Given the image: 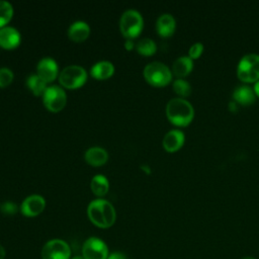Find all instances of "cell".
<instances>
[{"mask_svg":"<svg viewBox=\"0 0 259 259\" xmlns=\"http://www.w3.org/2000/svg\"><path fill=\"white\" fill-rule=\"evenodd\" d=\"M254 91H255V93H256L257 95H259V80H258V81H256V83H255Z\"/></svg>","mask_w":259,"mask_h":259,"instance_id":"obj_32","label":"cell"},{"mask_svg":"<svg viewBox=\"0 0 259 259\" xmlns=\"http://www.w3.org/2000/svg\"><path fill=\"white\" fill-rule=\"evenodd\" d=\"M184 143V134L179 130L169 131L163 138V147L168 152L178 150Z\"/></svg>","mask_w":259,"mask_h":259,"instance_id":"obj_15","label":"cell"},{"mask_svg":"<svg viewBox=\"0 0 259 259\" xmlns=\"http://www.w3.org/2000/svg\"><path fill=\"white\" fill-rule=\"evenodd\" d=\"M87 81L86 70L79 65H70L65 67L59 74L60 84L67 89H77Z\"/></svg>","mask_w":259,"mask_h":259,"instance_id":"obj_5","label":"cell"},{"mask_svg":"<svg viewBox=\"0 0 259 259\" xmlns=\"http://www.w3.org/2000/svg\"><path fill=\"white\" fill-rule=\"evenodd\" d=\"M107 259H127L126 255L123 254L122 252H118V251H115V252H112L108 255Z\"/></svg>","mask_w":259,"mask_h":259,"instance_id":"obj_28","label":"cell"},{"mask_svg":"<svg viewBox=\"0 0 259 259\" xmlns=\"http://www.w3.org/2000/svg\"><path fill=\"white\" fill-rule=\"evenodd\" d=\"M85 161L91 166H102L108 160V153L101 147H91L84 154Z\"/></svg>","mask_w":259,"mask_h":259,"instance_id":"obj_14","label":"cell"},{"mask_svg":"<svg viewBox=\"0 0 259 259\" xmlns=\"http://www.w3.org/2000/svg\"><path fill=\"white\" fill-rule=\"evenodd\" d=\"M0 211L5 215H13L18 211V206L15 202L7 200L0 204Z\"/></svg>","mask_w":259,"mask_h":259,"instance_id":"obj_26","label":"cell"},{"mask_svg":"<svg viewBox=\"0 0 259 259\" xmlns=\"http://www.w3.org/2000/svg\"><path fill=\"white\" fill-rule=\"evenodd\" d=\"M108 255L107 245L97 237L88 238L82 246V256L84 259H107Z\"/></svg>","mask_w":259,"mask_h":259,"instance_id":"obj_9","label":"cell"},{"mask_svg":"<svg viewBox=\"0 0 259 259\" xmlns=\"http://www.w3.org/2000/svg\"><path fill=\"white\" fill-rule=\"evenodd\" d=\"M41 97L44 105L52 112H58L62 110L67 103L66 92L62 87L58 85L48 86Z\"/></svg>","mask_w":259,"mask_h":259,"instance_id":"obj_7","label":"cell"},{"mask_svg":"<svg viewBox=\"0 0 259 259\" xmlns=\"http://www.w3.org/2000/svg\"><path fill=\"white\" fill-rule=\"evenodd\" d=\"M238 77L245 82L259 80V55L247 54L243 56L237 67Z\"/></svg>","mask_w":259,"mask_h":259,"instance_id":"obj_6","label":"cell"},{"mask_svg":"<svg viewBox=\"0 0 259 259\" xmlns=\"http://www.w3.org/2000/svg\"><path fill=\"white\" fill-rule=\"evenodd\" d=\"M5 255H6V251H5L4 247L0 244V259H4Z\"/></svg>","mask_w":259,"mask_h":259,"instance_id":"obj_31","label":"cell"},{"mask_svg":"<svg viewBox=\"0 0 259 259\" xmlns=\"http://www.w3.org/2000/svg\"><path fill=\"white\" fill-rule=\"evenodd\" d=\"M87 215L93 225L101 229L110 228L116 220L113 205L103 198L94 199L88 204Z\"/></svg>","mask_w":259,"mask_h":259,"instance_id":"obj_1","label":"cell"},{"mask_svg":"<svg viewBox=\"0 0 259 259\" xmlns=\"http://www.w3.org/2000/svg\"><path fill=\"white\" fill-rule=\"evenodd\" d=\"M144 26V19L142 14L135 10L128 9L122 13L119 20L120 32L126 39H133L137 37Z\"/></svg>","mask_w":259,"mask_h":259,"instance_id":"obj_3","label":"cell"},{"mask_svg":"<svg viewBox=\"0 0 259 259\" xmlns=\"http://www.w3.org/2000/svg\"><path fill=\"white\" fill-rule=\"evenodd\" d=\"M144 77L153 86L161 87L167 85L172 78L170 69L161 62H151L144 68Z\"/></svg>","mask_w":259,"mask_h":259,"instance_id":"obj_4","label":"cell"},{"mask_svg":"<svg viewBox=\"0 0 259 259\" xmlns=\"http://www.w3.org/2000/svg\"><path fill=\"white\" fill-rule=\"evenodd\" d=\"M241 259H255L254 257H251V256H245V257H243V258H241Z\"/></svg>","mask_w":259,"mask_h":259,"instance_id":"obj_35","label":"cell"},{"mask_svg":"<svg viewBox=\"0 0 259 259\" xmlns=\"http://www.w3.org/2000/svg\"><path fill=\"white\" fill-rule=\"evenodd\" d=\"M71 259H84V258H83V256H79V255H78V256H74V257L71 258Z\"/></svg>","mask_w":259,"mask_h":259,"instance_id":"obj_34","label":"cell"},{"mask_svg":"<svg viewBox=\"0 0 259 259\" xmlns=\"http://www.w3.org/2000/svg\"><path fill=\"white\" fill-rule=\"evenodd\" d=\"M136 50L143 56H151L156 52L157 46L152 38L144 37L138 41L136 45Z\"/></svg>","mask_w":259,"mask_h":259,"instance_id":"obj_22","label":"cell"},{"mask_svg":"<svg viewBox=\"0 0 259 259\" xmlns=\"http://www.w3.org/2000/svg\"><path fill=\"white\" fill-rule=\"evenodd\" d=\"M202 51H203V45L201 42H195L189 49V57L191 59L198 58L202 53Z\"/></svg>","mask_w":259,"mask_h":259,"instance_id":"obj_27","label":"cell"},{"mask_svg":"<svg viewBox=\"0 0 259 259\" xmlns=\"http://www.w3.org/2000/svg\"><path fill=\"white\" fill-rule=\"evenodd\" d=\"M176 22L174 17L169 13L161 14L156 22V29L157 32L161 36H169L171 35L175 30Z\"/></svg>","mask_w":259,"mask_h":259,"instance_id":"obj_17","label":"cell"},{"mask_svg":"<svg viewBox=\"0 0 259 259\" xmlns=\"http://www.w3.org/2000/svg\"><path fill=\"white\" fill-rule=\"evenodd\" d=\"M192 69V59L189 56H181L177 58L172 66L173 73L178 77L186 76Z\"/></svg>","mask_w":259,"mask_h":259,"instance_id":"obj_21","label":"cell"},{"mask_svg":"<svg viewBox=\"0 0 259 259\" xmlns=\"http://www.w3.org/2000/svg\"><path fill=\"white\" fill-rule=\"evenodd\" d=\"M135 47V44L133 41V39H126L125 42H124V48L127 50V51H131L133 50Z\"/></svg>","mask_w":259,"mask_h":259,"instance_id":"obj_29","label":"cell"},{"mask_svg":"<svg viewBox=\"0 0 259 259\" xmlns=\"http://www.w3.org/2000/svg\"><path fill=\"white\" fill-rule=\"evenodd\" d=\"M142 168H143V169H145V171H147L148 173H150V172H151V171H150L151 169H150L148 166H145V165H143V166H142Z\"/></svg>","mask_w":259,"mask_h":259,"instance_id":"obj_33","label":"cell"},{"mask_svg":"<svg viewBox=\"0 0 259 259\" xmlns=\"http://www.w3.org/2000/svg\"><path fill=\"white\" fill-rule=\"evenodd\" d=\"M13 6L5 0H0V28L5 27L7 23L12 19Z\"/></svg>","mask_w":259,"mask_h":259,"instance_id":"obj_23","label":"cell"},{"mask_svg":"<svg viewBox=\"0 0 259 259\" xmlns=\"http://www.w3.org/2000/svg\"><path fill=\"white\" fill-rule=\"evenodd\" d=\"M173 89L174 91L180 96H187L191 92L190 84L184 79H176L173 82Z\"/></svg>","mask_w":259,"mask_h":259,"instance_id":"obj_24","label":"cell"},{"mask_svg":"<svg viewBox=\"0 0 259 259\" xmlns=\"http://www.w3.org/2000/svg\"><path fill=\"white\" fill-rule=\"evenodd\" d=\"M256 93L254 89H252L248 85H240L237 86L233 92V97L234 99L244 105L251 104L255 100Z\"/></svg>","mask_w":259,"mask_h":259,"instance_id":"obj_18","label":"cell"},{"mask_svg":"<svg viewBox=\"0 0 259 259\" xmlns=\"http://www.w3.org/2000/svg\"><path fill=\"white\" fill-rule=\"evenodd\" d=\"M45 207L46 199L39 194H31L21 202L20 211L24 217L33 218L41 213Z\"/></svg>","mask_w":259,"mask_h":259,"instance_id":"obj_10","label":"cell"},{"mask_svg":"<svg viewBox=\"0 0 259 259\" xmlns=\"http://www.w3.org/2000/svg\"><path fill=\"white\" fill-rule=\"evenodd\" d=\"M166 114L172 123L176 125H186L192 120L194 110L189 101L176 97L168 101L166 105Z\"/></svg>","mask_w":259,"mask_h":259,"instance_id":"obj_2","label":"cell"},{"mask_svg":"<svg viewBox=\"0 0 259 259\" xmlns=\"http://www.w3.org/2000/svg\"><path fill=\"white\" fill-rule=\"evenodd\" d=\"M13 72L8 68H0V88L8 86L13 81Z\"/></svg>","mask_w":259,"mask_h":259,"instance_id":"obj_25","label":"cell"},{"mask_svg":"<svg viewBox=\"0 0 259 259\" xmlns=\"http://www.w3.org/2000/svg\"><path fill=\"white\" fill-rule=\"evenodd\" d=\"M90 187L92 192L99 197L104 196L109 189V181L108 179L102 175V174H97L95 176H93V178L91 179V183H90Z\"/></svg>","mask_w":259,"mask_h":259,"instance_id":"obj_20","label":"cell"},{"mask_svg":"<svg viewBox=\"0 0 259 259\" xmlns=\"http://www.w3.org/2000/svg\"><path fill=\"white\" fill-rule=\"evenodd\" d=\"M41 259H71V248L61 239H52L41 248Z\"/></svg>","mask_w":259,"mask_h":259,"instance_id":"obj_8","label":"cell"},{"mask_svg":"<svg viewBox=\"0 0 259 259\" xmlns=\"http://www.w3.org/2000/svg\"><path fill=\"white\" fill-rule=\"evenodd\" d=\"M229 108H230V110H232V111L237 110V103H236L235 101H231V102L229 103Z\"/></svg>","mask_w":259,"mask_h":259,"instance_id":"obj_30","label":"cell"},{"mask_svg":"<svg viewBox=\"0 0 259 259\" xmlns=\"http://www.w3.org/2000/svg\"><path fill=\"white\" fill-rule=\"evenodd\" d=\"M90 34V27L87 22L77 20L73 22L68 28V36L75 42L84 41Z\"/></svg>","mask_w":259,"mask_h":259,"instance_id":"obj_13","label":"cell"},{"mask_svg":"<svg viewBox=\"0 0 259 259\" xmlns=\"http://www.w3.org/2000/svg\"><path fill=\"white\" fill-rule=\"evenodd\" d=\"M113 73H114V66L111 62H108V61L97 62L90 69L91 76L97 80L108 79L113 75Z\"/></svg>","mask_w":259,"mask_h":259,"instance_id":"obj_16","label":"cell"},{"mask_svg":"<svg viewBox=\"0 0 259 259\" xmlns=\"http://www.w3.org/2000/svg\"><path fill=\"white\" fill-rule=\"evenodd\" d=\"M21 35L19 31L12 26L0 28V47L5 50H13L20 44Z\"/></svg>","mask_w":259,"mask_h":259,"instance_id":"obj_12","label":"cell"},{"mask_svg":"<svg viewBox=\"0 0 259 259\" xmlns=\"http://www.w3.org/2000/svg\"><path fill=\"white\" fill-rule=\"evenodd\" d=\"M36 74L48 84L56 80L59 73L57 62L50 57H44L36 66Z\"/></svg>","mask_w":259,"mask_h":259,"instance_id":"obj_11","label":"cell"},{"mask_svg":"<svg viewBox=\"0 0 259 259\" xmlns=\"http://www.w3.org/2000/svg\"><path fill=\"white\" fill-rule=\"evenodd\" d=\"M25 84L29 91L35 96H42L46 89L48 88L47 83L37 74L29 75L26 78Z\"/></svg>","mask_w":259,"mask_h":259,"instance_id":"obj_19","label":"cell"}]
</instances>
